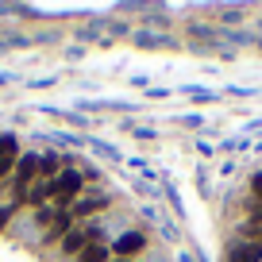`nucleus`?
I'll return each mask as SVG.
<instances>
[{"instance_id": "nucleus-1", "label": "nucleus", "mask_w": 262, "mask_h": 262, "mask_svg": "<svg viewBox=\"0 0 262 262\" xmlns=\"http://www.w3.org/2000/svg\"><path fill=\"white\" fill-rule=\"evenodd\" d=\"M81 185H85V173H81V170H70V166H66V170L54 178V201H50V205L70 208V201L81 193Z\"/></svg>"}, {"instance_id": "nucleus-2", "label": "nucleus", "mask_w": 262, "mask_h": 262, "mask_svg": "<svg viewBox=\"0 0 262 262\" xmlns=\"http://www.w3.org/2000/svg\"><path fill=\"white\" fill-rule=\"evenodd\" d=\"M143 247H147V235H143V231H123V235L112 243V251L120 254V258H127V254H139Z\"/></svg>"}, {"instance_id": "nucleus-3", "label": "nucleus", "mask_w": 262, "mask_h": 262, "mask_svg": "<svg viewBox=\"0 0 262 262\" xmlns=\"http://www.w3.org/2000/svg\"><path fill=\"white\" fill-rule=\"evenodd\" d=\"M228 262H262V247L258 243H231Z\"/></svg>"}, {"instance_id": "nucleus-4", "label": "nucleus", "mask_w": 262, "mask_h": 262, "mask_svg": "<svg viewBox=\"0 0 262 262\" xmlns=\"http://www.w3.org/2000/svg\"><path fill=\"white\" fill-rule=\"evenodd\" d=\"M131 42H135V47H150V50H158V47H178V42H173L170 35H162V31H135V35H131Z\"/></svg>"}, {"instance_id": "nucleus-5", "label": "nucleus", "mask_w": 262, "mask_h": 262, "mask_svg": "<svg viewBox=\"0 0 262 262\" xmlns=\"http://www.w3.org/2000/svg\"><path fill=\"white\" fill-rule=\"evenodd\" d=\"M104 205H108V196H81V201H74V208H70V212H74V220H77V216H93V212H100Z\"/></svg>"}, {"instance_id": "nucleus-6", "label": "nucleus", "mask_w": 262, "mask_h": 262, "mask_svg": "<svg viewBox=\"0 0 262 262\" xmlns=\"http://www.w3.org/2000/svg\"><path fill=\"white\" fill-rule=\"evenodd\" d=\"M85 247H89V231H85V228L70 231V235L62 239V254H81Z\"/></svg>"}, {"instance_id": "nucleus-7", "label": "nucleus", "mask_w": 262, "mask_h": 262, "mask_svg": "<svg viewBox=\"0 0 262 262\" xmlns=\"http://www.w3.org/2000/svg\"><path fill=\"white\" fill-rule=\"evenodd\" d=\"M108 254H112V251H108L104 243H89V247H85L81 254H77V262H112Z\"/></svg>"}, {"instance_id": "nucleus-8", "label": "nucleus", "mask_w": 262, "mask_h": 262, "mask_svg": "<svg viewBox=\"0 0 262 262\" xmlns=\"http://www.w3.org/2000/svg\"><path fill=\"white\" fill-rule=\"evenodd\" d=\"M143 24H147V27H155V31H158V27H166V24H170V19H166V12L158 8V12H150V16L143 19Z\"/></svg>"}, {"instance_id": "nucleus-9", "label": "nucleus", "mask_w": 262, "mask_h": 262, "mask_svg": "<svg viewBox=\"0 0 262 262\" xmlns=\"http://www.w3.org/2000/svg\"><path fill=\"white\" fill-rule=\"evenodd\" d=\"M220 19H224V24H239V19H243V8H220Z\"/></svg>"}, {"instance_id": "nucleus-10", "label": "nucleus", "mask_w": 262, "mask_h": 262, "mask_svg": "<svg viewBox=\"0 0 262 262\" xmlns=\"http://www.w3.org/2000/svg\"><path fill=\"white\" fill-rule=\"evenodd\" d=\"M239 235H247V243H258V247H262V228H254V224H247Z\"/></svg>"}, {"instance_id": "nucleus-11", "label": "nucleus", "mask_w": 262, "mask_h": 262, "mask_svg": "<svg viewBox=\"0 0 262 262\" xmlns=\"http://www.w3.org/2000/svg\"><path fill=\"white\" fill-rule=\"evenodd\" d=\"M251 224H254V228H262V205H258V201L251 205Z\"/></svg>"}, {"instance_id": "nucleus-12", "label": "nucleus", "mask_w": 262, "mask_h": 262, "mask_svg": "<svg viewBox=\"0 0 262 262\" xmlns=\"http://www.w3.org/2000/svg\"><path fill=\"white\" fill-rule=\"evenodd\" d=\"M251 193L258 196V205H262V173H254V178H251Z\"/></svg>"}, {"instance_id": "nucleus-13", "label": "nucleus", "mask_w": 262, "mask_h": 262, "mask_svg": "<svg viewBox=\"0 0 262 262\" xmlns=\"http://www.w3.org/2000/svg\"><path fill=\"white\" fill-rule=\"evenodd\" d=\"M12 216H16V205H8V208H0V228H4V224H8Z\"/></svg>"}, {"instance_id": "nucleus-14", "label": "nucleus", "mask_w": 262, "mask_h": 262, "mask_svg": "<svg viewBox=\"0 0 262 262\" xmlns=\"http://www.w3.org/2000/svg\"><path fill=\"white\" fill-rule=\"evenodd\" d=\"M254 42H258V47H262V35H258V39H254Z\"/></svg>"}, {"instance_id": "nucleus-15", "label": "nucleus", "mask_w": 262, "mask_h": 262, "mask_svg": "<svg viewBox=\"0 0 262 262\" xmlns=\"http://www.w3.org/2000/svg\"><path fill=\"white\" fill-rule=\"evenodd\" d=\"M112 262H127V258H112Z\"/></svg>"}, {"instance_id": "nucleus-16", "label": "nucleus", "mask_w": 262, "mask_h": 262, "mask_svg": "<svg viewBox=\"0 0 262 262\" xmlns=\"http://www.w3.org/2000/svg\"><path fill=\"white\" fill-rule=\"evenodd\" d=\"M258 27H262V19H258Z\"/></svg>"}]
</instances>
